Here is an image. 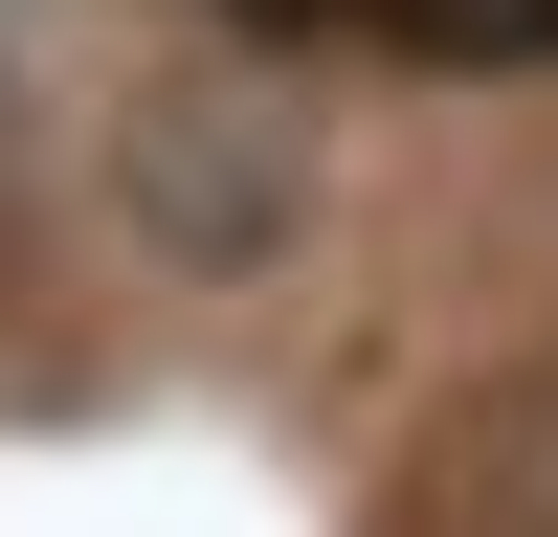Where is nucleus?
<instances>
[{
	"label": "nucleus",
	"mask_w": 558,
	"mask_h": 537,
	"mask_svg": "<svg viewBox=\"0 0 558 537\" xmlns=\"http://www.w3.org/2000/svg\"><path fill=\"white\" fill-rule=\"evenodd\" d=\"M380 537H558V381L470 403V426L402 470V515H380Z\"/></svg>",
	"instance_id": "2"
},
{
	"label": "nucleus",
	"mask_w": 558,
	"mask_h": 537,
	"mask_svg": "<svg viewBox=\"0 0 558 537\" xmlns=\"http://www.w3.org/2000/svg\"><path fill=\"white\" fill-rule=\"evenodd\" d=\"M313 202L291 112H246V90H157L134 112V224H157V268H268Z\"/></svg>",
	"instance_id": "1"
},
{
	"label": "nucleus",
	"mask_w": 558,
	"mask_h": 537,
	"mask_svg": "<svg viewBox=\"0 0 558 537\" xmlns=\"http://www.w3.org/2000/svg\"><path fill=\"white\" fill-rule=\"evenodd\" d=\"M246 23H402V45H558V0H246Z\"/></svg>",
	"instance_id": "3"
}]
</instances>
